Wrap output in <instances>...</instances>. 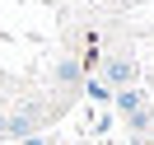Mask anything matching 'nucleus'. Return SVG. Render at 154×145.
Returning <instances> with one entry per match:
<instances>
[{"mask_svg":"<svg viewBox=\"0 0 154 145\" xmlns=\"http://www.w3.org/2000/svg\"><path fill=\"white\" fill-rule=\"evenodd\" d=\"M131 56H112V61H107V80H112V84H126V80H131Z\"/></svg>","mask_w":154,"mask_h":145,"instance_id":"1","label":"nucleus"},{"mask_svg":"<svg viewBox=\"0 0 154 145\" xmlns=\"http://www.w3.org/2000/svg\"><path fill=\"white\" fill-rule=\"evenodd\" d=\"M56 80H61V84H75V80H79V66H75L70 56H61V61H56Z\"/></svg>","mask_w":154,"mask_h":145,"instance_id":"2","label":"nucleus"}]
</instances>
